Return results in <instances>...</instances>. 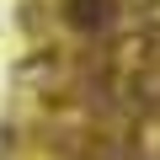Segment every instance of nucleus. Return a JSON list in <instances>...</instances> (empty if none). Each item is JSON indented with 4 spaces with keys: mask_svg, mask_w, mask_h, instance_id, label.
I'll list each match as a JSON object with an SVG mask.
<instances>
[{
    "mask_svg": "<svg viewBox=\"0 0 160 160\" xmlns=\"http://www.w3.org/2000/svg\"><path fill=\"white\" fill-rule=\"evenodd\" d=\"M69 27H80V32H96V27H107L112 22V0H69Z\"/></svg>",
    "mask_w": 160,
    "mask_h": 160,
    "instance_id": "1",
    "label": "nucleus"
}]
</instances>
